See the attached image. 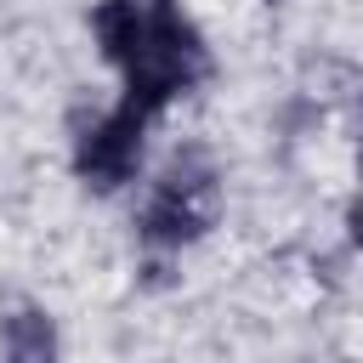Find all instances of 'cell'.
<instances>
[{"label":"cell","mask_w":363,"mask_h":363,"mask_svg":"<svg viewBox=\"0 0 363 363\" xmlns=\"http://www.w3.org/2000/svg\"><path fill=\"white\" fill-rule=\"evenodd\" d=\"M6 352L11 357H23V363H40V357H51L57 352V329H51V318L45 312H11L6 318Z\"/></svg>","instance_id":"5"},{"label":"cell","mask_w":363,"mask_h":363,"mask_svg":"<svg viewBox=\"0 0 363 363\" xmlns=\"http://www.w3.org/2000/svg\"><path fill=\"white\" fill-rule=\"evenodd\" d=\"M142 113H130L125 102L108 113V119H96L85 136H79V153H74V164H79V176L91 182V187H119V182H130L136 176V164H142Z\"/></svg>","instance_id":"3"},{"label":"cell","mask_w":363,"mask_h":363,"mask_svg":"<svg viewBox=\"0 0 363 363\" xmlns=\"http://www.w3.org/2000/svg\"><path fill=\"white\" fill-rule=\"evenodd\" d=\"M204 68H210V57H204L199 28L170 0H153L142 11V45L125 62V108L153 119L170 96H182L193 79H204Z\"/></svg>","instance_id":"1"},{"label":"cell","mask_w":363,"mask_h":363,"mask_svg":"<svg viewBox=\"0 0 363 363\" xmlns=\"http://www.w3.org/2000/svg\"><path fill=\"white\" fill-rule=\"evenodd\" d=\"M91 28H96L102 57L125 68V62L136 57V45H142V6H136V0H102V6L91 11Z\"/></svg>","instance_id":"4"},{"label":"cell","mask_w":363,"mask_h":363,"mask_svg":"<svg viewBox=\"0 0 363 363\" xmlns=\"http://www.w3.org/2000/svg\"><path fill=\"white\" fill-rule=\"evenodd\" d=\"M216 221V187H210V176L199 170H170L164 182H159V193L147 199V210H142V238L147 244H159V250H182V244H193V238H204V227Z\"/></svg>","instance_id":"2"}]
</instances>
